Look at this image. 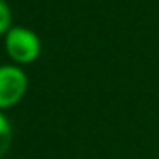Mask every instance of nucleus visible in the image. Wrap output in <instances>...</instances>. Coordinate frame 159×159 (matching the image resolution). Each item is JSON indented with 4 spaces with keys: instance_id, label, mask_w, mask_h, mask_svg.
<instances>
[{
    "instance_id": "nucleus-1",
    "label": "nucleus",
    "mask_w": 159,
    "mask_h": 159,
    "mask_svg": "<svg viewBox=\"0 0 159 159\" xmlns=\"http://www.w3.org/2000/svg\"><path fill=\"white\" fill-rule=\"evenodd\" d=\"M6 51L11 60L19 64H30L39 56L41 43L32 30L15 26V28H10L6 34Z\"/></svg>"
},
{
    "instance_id": "nucleus-2",
    "label": "nucleus",
    "mask_w": 159,
    "mask_h": 159,
    "mask_svg": "<svg viewBox=\"0 0 159 159\" xmlns=\"http://www.w3.org/2000/svg\"><path fill=\"white\" fill-rule=\"evenodd\" d=\"M28 79L17 66H0V112L15 107L26 94Z\"/></svg>"
},
{
    "instance_id": "nucleus-3",
    "label": "nucleus",
    "mask_w": 159,
    "mask_h": 159,
    "mask_svg": "<svg viewBox=\"0 0 159 159\" xmlns=\"http://www.w3.org/2000/svg\"><path fill=\"white\" fill-rule=\"evenodd\" d=\"M11 140H13V129H11V124L8 122V118H6L2 112H0V159H2V157L10 152Z\"/></svg>"
},
{
    "instance_id": "nucleus-4",
    "label": "nucleus",
    "mask_w": 159,
    "mask_h": 159,
    "mask_svg": "<svg viewBox=\"0 0 159 159\" xmlns=\"http://www.w3.org/2000/svg\"><path fill=\"white\" fill-rule=\"evenodd\" d=\"M10 23H11V11L4 0H0V34L10 30Z\"/></svg>"
}]
</instances>
